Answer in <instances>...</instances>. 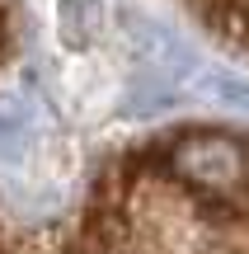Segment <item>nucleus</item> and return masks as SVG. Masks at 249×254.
Masks as SVG:
<instances>
[{
  "instance_id": "obj_1",
  "label": "nucleus",
  "mask_w": 249,
  "mask_h": 254,
  "mask_svg": "<svg viewBox=\"0 0 249 254\" xmlns=\"http://www.w3.org/2000/svg\"><path fill=\"white\" fill-rule=\"evenodd\" d=\"M169 170L184 189L235 193V189H249V146L231 141V136H193L174 151Z\"/></svg>"
}]
</instances>
